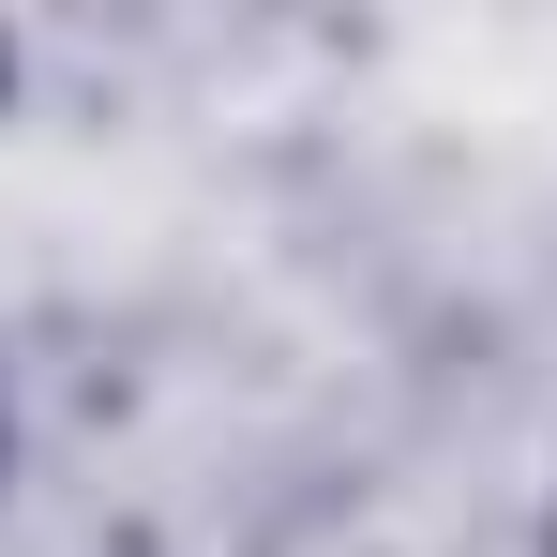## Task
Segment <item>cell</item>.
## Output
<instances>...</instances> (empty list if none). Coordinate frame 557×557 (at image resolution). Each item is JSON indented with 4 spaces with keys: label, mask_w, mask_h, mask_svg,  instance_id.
<instances>
[{
    "label": "cell",
    "mask_w": 557,
    "mask_h": 557,
    "mask_svg": "<svg viewBox=\"0 0 557 557\" xmlns=\"http://www.w3.org/2000/svg\"><path fill=\"white\" fill-rule=\"evenodd\" d=\"M0 482H15V392H0Z\"/></svg>",
    "instance_id": "cell-1"
},
{
    "label": "cell",
    "mask_w": 557,
    "mask_h": 557,
    "mask_svg": "<svg viewBox=\"0 0 557 557\" xmlns=\"http://www.w3.org/2000/svg\"><path fill=\"white\" fill-rule=\"evenodd\" d=\"M0 106H15V30H0Z\"/></svg>",
    "instance_id": "cell-2"
},
{
    "label": "cell",
    "mask_w": 557,
    "mask_h": 557,
    "mask_svg": "<svg viewBox=\"0 0 557 557\" xmlns=\"http://www.w3.org/2000/svg\"><path fill=\"white\" fill-rule=\"evenodd\" d=\"M543 557H557V512H543Z\"/></svg>",
    "instance_id": "cell-3"
}]
</instances>
